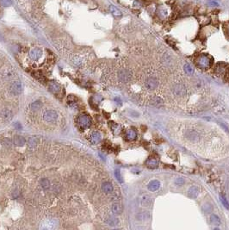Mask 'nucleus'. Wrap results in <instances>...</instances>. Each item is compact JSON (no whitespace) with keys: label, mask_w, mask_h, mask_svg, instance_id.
Segmentation results:
<instances>
[{"label":"nucleus","mask_w":229,"mask_h":230,"mask_svg":"<svg viewBox=\"0 0 229 230\" xmlns=\"http://www.w3.org/2000/svg\"><path fill=\"white\" fill-rule=\"evenodd\" d=\"M11 4V0H0V4L4 7H8Z\"/></svg>","instance_id":"obj_34"},{"label":"nucleus","mask_w":229,"mask_h":230,"mask_svg":"<svg viewBox=\"0 0 229 230\" xmlns=\"http://www.w3.org/2000/svg\"><path fill=\"white\" fill-rule=\"evenodd\" d=\"M42 56V50L40 48H33L29 52V57L32 60H38Z\"/></svg>","instance_id":"obj_11"},{"label":"nucleus","mask_w":229,"mask_h":230,"mask_svg":"<svg viewBox=\"0 0 229 230\" xmlns=\"http://www.w3.org/2000/svg\"><path fill=\"white\" fill-rule=\"evenodd\" d=\"M112 212L114 213V215H120L121 213L123 212V207L122 205L119 204H114L111 207Z\"/></svg>","instance_id":"obj_21"},{"label":"nucleus","mask_w":229,"mask_h":230,"mask_svg":"<svg viewBox=\"0 0 229 230\" xmlns=\"http://www.w3.org/2000/svg\"><path fill=\"white\" fill-rule=\"evenodd\" d=\"M102 190L106 194H109L113 191V185L109 182H104L102 185Z\"/></svg>","instance_id":"obj_14"},{"label":"nucleus","mask_w":229,"mask_h":230,"mask_svg":"<svg viewBox=\"0 0 229 230\" xmlns=\"http://www.w3.org/2000/svg\"><path fill=\"white\" fill-rule=\"evenodd\" d=\"M0 115H1V117H2V119H3V120H5V121H9V120L12 118V113H11V111L9 110H6V109L1 110Z\"/></svg>","instance_id":"obj_13"},{"label":"nucleus","mask_w":229,"mask_h":230,"mask_svg":"<svg viewBox=\"0 0 229 230\" xmlns=\"http://www.w3.org/2000/svg\"><path fill=\"white\" fill-rule=\"evenodd\" d=\"M173 91L177 96H183L186 93V89L183 85H176L173 87Z\"/></svg>","instance_id":"obj_9"},{"label":"nucleus","mask_w":229,"mask_h":230,"mask_svg":"<svg viewBox=\"0 0 229 230\" xmlns=\"http://www.w3.org/2000/svg\"><path fill=\"white\" fill-rule=\"evenodd\" d=\"M57 118H58V114L53 110H48L43 114V119L48 123L57 120Z\"/></svg>","instance_id":"obj_3"},{"label":"nucleus","mask_w":229,"mask_h":230,"mask_svg":"<svg viewBox=\"0 0 229 230\" xmlns=\"http://www.w3.org/2000/svg\"><path fill=\"white\" fill-rule=\"evenodd\" d=\"M40 142V139L36 136H33V137H30L28 141V147L30 148H35L37 147L38 143Z\"/></svg>","instance_id":"obj_15"},{"label":"nucleus","mask_w":229,"mask_h":230,"mask_svg":"<svg viewBox=\"0 0 229 230\" xmlns=\"http://www.w3.org/2000/svg\"><path fill=\"white\" fill-rule=\"evenodd\" d=\"M150 103H151V104H152V105H153V106H155V107L162 106V105H163V104H164L163 100H162L160 97H153V98H152V99H151V101H150Z\"/></svg>","instance_id":"obj_20"},{"label":"nucleus","mask_w":229,"mask_h":230,"mask_svg":"<svg viewBox=\"0 0 229 230\" xmlns=\"http://www.w3.org/2000/svg\"><path fill=\"white\" fill-rule=\"evenodd\" d=\"M41 228L43 229H52L54 228V221H47V222L43 223V225Z\"/></svg>","instance_id":"obj_26"},{"label":"nucleus","mask_w":229,"mask_h":230,"mask_svg":"<svg viewBox=\"0 0 229 230\" xmlns=\"http://www.w3.org/2000/svg\"><path fill=\"white\" fill-rule=\"evenodd\" d=\"M198 194H199V188L197 186H192L188 191V195L190 197L195 198L198 196Z\"/></svg>","instance_id":"obj_16"},{"label":"nucleus","mask_w":229,"mask_h":230,"mask_svg":"<svg viewBox=\"0 0 229 230\" xmlns=\"http://www.w3.org/2000/svg\"><path fill=\"white\" fill-rule=\"evenodd\" d=\"M22 91V84L20 81L18 80H16L14 81L11 85H10V92L13 94V95H18L20 94Z\"/></svg>","instance_id":"obj_4"},{"label":"nucleus","mask_w":229,"mask_h":230,"mask_svg":"<svg viewBox=\"0 0 229 230\" xmlns=\"http://www.w3.org/2000/svg\"><path fill=\"white\" fill-rule=\"evenodd\" d=\"M114 101H115V102H116V103H118V104H122V103H121V100H120V99H119V98H115V100H114Z\"/></svg>","instance_id":"obj_39"},{"label":"nucleus","mask_w":229,"mask_h":230,"mask_svg":"<svg viewBox=\"0 0 229 230\" xmlns=\"http://www.w3.org/2000/svg\"><path fill=\"white\" fill-rule=\"evenodd\" d=\"M156 14L157 16L159 17V19H162V20H165L169 17L170 15V8L166 6V5H159V7L157 8V10H156Z\"/></svg>","instance_id":"obj_2"},{"label":"nucleus","mask_w":229,"mask_h":230,"mask_svg":"<svg viewBox=\"0 0 229 230\" xmlns=\"http://www.w3.org/2000/svg\"><path fill=\"white\" fill-rule=\"evenodd\" d=\"M151 201H152V199H151V197L149 196V195L146 194V193L142 194L141 196H140L141 204L142 206H144V207L149 206L150 204H151Z\"/></svg>","instance_id":"obj_8"},{"label":"nucleus","mask_w":229,"mask_h":230,"mask_svg":"<svg viewBox=\"0 0 229 230\" xmlns=\"http://www.w3.org/2000/svg\"><path fill=\"white\" fill-rule=\"evenodd\" d=\"M137 137V133L134 129H128L126 133V138L128 141H134Z\"/></svg>","instance_id":"obj_17"},{"label":"nucleus","mask_w":229,"mask_h":230,"mask_svg":"<svg viewBox=\"0 0 229 230\" xmlns=\"http://www.w3.org/2000/svg\"><path fill=\"white\" fill-rule=\"evenodd\" d=\"M187 138L192 142H195V141H197L198 140V134L194 132V131H189L188 132V134H187Z\"/></svg>","instance_id":"obj_25"},{"label":"nucleus","mask_w":229,"mask_h":230,"mask_svg":"<svg viewBox=\"0 0 229 230\" xmlns=\"http://www.w3.org/2000/svg\"><path fill=\"white\" fill-rule=\"evenodd\" d=\"M159 85V81L156 78H148L146 80V86L149 90H153Z\"/></svg>","instance_id":"obj_6"},{"label":"nucleus","mask_w":229,"mask_h":230,"mask_svg":"<svg viewBox=\"0 0 229 230\" xmlns=\"http://www.w3.org/2000/svg\"><path fill=\"white\" fill-rule=\"evenodd\" d=\"M78 122L83 128H89L91 124V120L88 115H80L78 119Z\"/></svg>","instance_id":"obj_5"},{"label":"nucleus","mask_w":229,"mask_h":230,"mask_svg":"<svg viewBox=\"0 0 229 230\" xmlns=\"http://www.w3.org/2000/svg\"><path fill=\"white\" fill-rule=\"evenodd\" d=\"M224 28H225L226 33L229 36V22H227V23H224Z\"/></svg>","instance_id":"obj_36"},{"label":"nucleus","mask_w":229,"mask_h":230,"mask_svg":"<svg viewBox=\"0 0 229 230\" xmlns=\"http://www.w3.org/2000/svg\"><path fill=\"white\" fill-rule=\"evenodd\" d=\"M49 90L52 92H59L61 91V86H60V85H58L57 83L53 81V82H50V84H49Z\"/></svg>","instance_id":"obj_22"},{"label":"nucleus","mask_w":229,"mask_h":230,"mask_svg":"<svg viewBox=\"0 0 229 230\" xmlns=\"http://www.w3.org/2000/svg\"><path fill=\"white\" fill-rule=\"evenodd\" d=\"M109 11L115 16V17H121L122 16V12L119 9H117L114 5H109Z\"/></svg>","instance_id":"obj_24"},{"label":"nucleus","mask_w":229,"mask_h":230,"mask_svg":"<svg viewBox=\"0 0 229 230\" xmlns=\"http://www.w3.org/2000/svg\"><path fill=\"white\" fill-rule=\"evenodd\" d=\"M107 223L111 225V226H115L118 224V220L116 218H114V217H109L108 220H107Z\"/></svg>","instance_id":"obj_31"},{"label":"nucleus","mask_w":229,"mask_h":230,"mask_svg":"<svg viewBox=\"0 0 229 230\" xmlns=\"http://www.w3.org/2000/svg\"><path fill=\"white\" fill-rule=\"evenodd\" d=\"M41 106H42V104L40 101H36V102H34L32 104H31V110L33 111H37L41 109Z\"/></svg>","instance_id":"obj_30"},{"label":"nucleus","mask_w":229,"mask_h":230,"mask_svg":"<svg viewBox=\"0 0 229 230\" xmlns=\"http://www.w3.org/2000/svg\"><path fill=\"white\" fill-rule=\"evenodd\" d=\"M220 202H221V204L224 205V207L226 208V209H229V203L228 202V200L225 198V196H220Z\"/></svg>","instance_id":"obj_32"},{"label":"nucleus","mask_w":229,"mask_h":230,"mask_svg":"<svg viewBox=\"0 0 229 230\" xmlns=\"http://www.w3.org/2000/svg\"><path fill=\"white\" fill-rule=\"evenodd\" d=\"M4 145L6 147H10L11 146V141H9V139H5L4 141Z\"/></svg>","instance_id":"obj_37"},{"label":"nucleus","mask_w":229,"mask_h":230,"mask_svg":"<svg viewBox=\"0 0 229 230\" xmlns=\"http://www.w3.org/2000/svg\"><path fill=\"white\" fill-rule=\"evenodd\" d=\"M41 185L44 190H47L50 187V182L47 178H42L41 180Z\"/></svg>","instance_id":"obj_29"},{"label":"nucleus","mask_w":229,"mask_h":230,"mask_svg":"<svg viewBox=\"0 0 229 230\" xmlns=\"http://www.w3.org/2000/svg\"><path fill=\"white\" fill-rule=\"evenodd\" d=\"M213 1H214V0H213Z\"/></svg>","instance_id":"obj_40"},{"label":"nucleus","mask_w":229,"mask_h":230,"mask_svg":"<svg viewBox=\"0 0 229 230\" xmlns=\"http://www.w3.org/2000/svg\"><path fill=\"white\" fill-rule=\"evenodd\" d=\"M195 62L198 67H200L202 69H207V68L210 67V66L212 65V58H210L208 55L202 54V55H199L195 59Z\"/></svg>","instance_id":"obj_1"},{"label":"nucleus","mask_w":229,"mask_h":230,"mask_svg":"<svg viewBox=\"0 0 229 230\" xmlns=\"http://www.w3.org/2000/svg\"><path fill=\"white\" fill-rule=\"evenodd\" d=\"M147 166L150 169H156L159 166V162L157 161V159L154 158H149L147 160L146 163Z\"/></svg>","instance_id":"obj_12"},{"label":"nucleus","mask_w":229,"mask_h":230,"mask_svg":"<svg viewBox=\"0 0 229 230\" xmlns=\"http://www.w3.org/2000/svg\"><path fill=\"white\" fill-rule=\"evenodd\" d=\"M114 174H115V177H116V179H117L120 183H123V177H122V174H121L120 170H116V171L114 172Z\"/></svg>","instance_id":"obj_33"},{"label":"nucleus","mask_w":229,"mask_h":230,"mask_svg":"<svg viewBox=\"0 0 229 230\" xmlns=\"http://www.w3.org/2000/svg\"><path fill=\"white\" fill-rule=\"evenodd\" d=\"M150 218V215L148 212H142L140 213L139 215H137V219L139 221H147Z\"/></svg>","instance_id":"obj_23"},{"label":"nucleus","mask_w":229,"mask_h":230,"mask_svg":"<svg viewBox=\"0 0 229 230\" xmlns=\"http://www.w3.org/2000/svg\"><path fill=\"white\" fill-rule=\"evenodd\" d=\"M102 139V136H101V134L98 133V132H94L92 133L91 136H90V142L93 144H97L98 142H100Z\"/></svg>","instance_id":"obj_19"},{"label":"nucleus","mask_w":229,"mask_h":230,"mask_svg":"<svg viewBox=\"0 0 229 230\" xmlns=\"http://www.w3.org/2000/svg\"><path fill=\"white\" fill-rule=\"evenodd\" d=\"M159 187H160V182L159 180H152L147 185V188L150 191H156L159 190Z\"/></svg>","instance_id":"obj_10"},{"label":"nucleus","mask_w":229,"mask_h":230,"mask_svg":"<svg viewBox=\"0 0 229 230\" xmlns=\"http://www.w3.org/2000/svg\"><path fill=\"white\" fill-rule=\"evenodd\" d=\"M13 142L15 145H17L18 147H23L25 144V139L20 135H16L13 138Z\"/></svg>","instance_id":"obj_18"},{"label":"nucleus","mask_w":229,"mask_h":230,"mask_svg":"<svg viewBox=\"0 0 229 230\" xmlns=\"http://www.w3.org/2000/svg\"><path fill=\"white\" fill-rule=\"evenodd\" d=\"M16 128L18 129H21V124H19V123H16Z\"/></svg>","instance_id":"obj_38"},{"label":"nucleus","mask_w":229,"mask_h":230,"mask_svg":"<svg viewBox=\"0 0 229 230\" xmlns=\"http://www.w3.org/2000/svg\"><path fill=\"white\" fill-rule=\"evenodd\" d=\"M175 183H176V185H182L185 184V180H184L183 178H177Z\"/></svg>","instance_id":"obj_35"},{"label":"nucleus","mask_w":229,"mask_h":230,"mask_svg":"<svg viewBox=\"0 0 229 230\" xmlns=\"http://www.w3.org/2000/svg\"><path fill=\"white\" fill-rule=\"evenodd\" d=\"M131 73L130 72L126 71V70H123V71H121L118 74V78L119 80L123 82H128V80H130L131 79Z\"/></svg>","instance_id":"obj_7"},{"label":"nucleus","mask_w":229,"mask_h":230,"mask_svg":"<svg viewBox=\"0 0 229 230\" xmlns=\"http://www.w3.org/2000/svg\"><path fill=\"white\" fill-rule=\"evenodd\" d=\"M210 222L213 225H217L218 226L220 224V220L216 215H212L210 216Z\"/></svg>","instance_id":"obj_27"},{"label":"nucleus","mask_w":229,"mask_h":230,"mask_svg":"<svg viewBox=\"0 0 229 230\" xmlns=\"http://www.w3.org/2000/svg\"><path fill=\"white\" fill-rule=\"evenodd\" d=\"M184 69H185V72L188 75H192L194 73L193 67L190 65H189V64H185V66H184Z\"/></svg>","instance_id":"obj_28"}]
</instances>
